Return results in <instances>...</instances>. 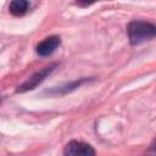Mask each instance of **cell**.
<instances>
[{
  "label": "cell",
  "mask_w": 156,
  "mask_h": 156,
  "mask_svg": "<svg viewBox=\"0 0 156 156\" xmlns=\"http://www.w3.org/2000/svg\"><path fill=\"white\" fill-rule=\"evenodd\" d=\"M127 33L130 45H139L155 38L156 27L145 21H132L127 26Z\"/></svg>",
  "instance_id": "6da1fadb"
},
{
  "label": "cell",
  "mask_w": 156,
  "mask_h": 156,
  "mask_svg": "<svg viewBox=\"0 0 156 156\" xmlns=\"http://www.w3.org/2000/svg\"><path fill=\"white\" fill-rule=\"evenodd\" d=\"M94 147L83 141L71 140L63 147V156H95Z\"/></svg>",
  "instance_id": "3957f363"
},
{
  "label": "cell",
  "mask_w": 156,
  "mask_h": 156,
  "mask_svg": "<svg viewBox=\"0 0 156 156\" xmlns=\"http://www.w3.org/2000/svg\"><path fill=\"white\" fill-rule=\"evenodd\" d=\"M57 66H58V63L55 62V63H51V65H49V66L41 68L40 71L35 72V73H34L32 77H29L26 82H23L21 85H18V88L16 89V93H26V91H29V90L35 89L41 82H44V79H45L48 76H50V74L56 69Z\"/></svg>",
  "instance_id": "7a4b0ae2"
},
{
  "label": "cell",
  "mask_w": 156,
  "mask_h": 156,
  "mask_svg": "<svg viewBox=\"0 0 156 156\" xmlns=\"http://www.w3.org/2000/svg\"><path fill=\"white\" fill-rule=\"evenodd\" d=\"M28 7H29V2L27 0H13L10 2L9 11L13 16L21 17V16L26 15V12L28 11Z\"/></svg>",
  "instance_id": "8992f818"
},
{
  "label": "cell",
  "mask_w": 156,
  "mask_h": 156,
  "mask_svg": "<svg viewBox=\"0 0 156 156\" xmlns=\"http://www.w3.org/2000/svg\"><path fill=\"white\" fill-rule=\"evenodd\" d=\"M60 37L50 35L37 45V54L40 56H49L60 46Z\"/></svg>",
  "instance_id": "277c9868"
},
{
  "label": "cell",
  "mask_w": 156,
  "mask_h": 156,
  "mask_svg": "<svg viewBox=\"0 0 156 156\" xmlns=\"http://www.w3.org/2000/svg\"><path fill=\"white\" fill-rule=\"evenodd\" d=\"M76 4L78 6H90V5H93V2H80V1H77Z\"/></svg>",
  "instance_id": "52a82bcc"
},
{
  "label": "cell",
  "mask_w": 156,
  "mask_h": 156,
  "mask_svg": "<svg viewBox=\"0 0 156 156\" xmlns=\"http://www.w3.org/2000/svg\"><path fill=\"white\" fill-rule=\"evenodd\" d=\"M89 79L88 78H80L78 80H73V82H69V83H66L61 87H57V88H54L52 90L50 91H46L48 94L50 95H65L67 93H71L73 90H76L77 88H79L82 84H84L85 82H88Z\"/></svg>",
  "instance_id": "5b68a950"
}]
</instances>
